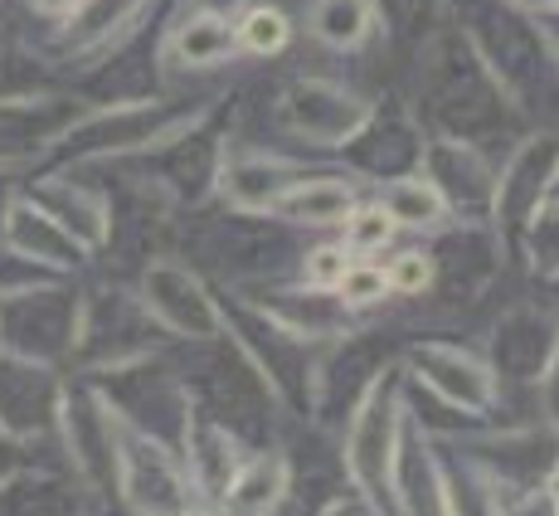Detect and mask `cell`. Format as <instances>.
I'll use <instances>...</instances> for the list:
<instances>
[{"label": "cell", "mask_w": 559, "mask_h": 516, "mask_svg": "<svg viewBox=\"0 0 559 516\" xmlns=\"http://www.w3.org/2000/svg\"><path fill=\"white\" fill-rule=\"evenodd\" d=\"M374 107L356 98L350 89L341 83H326V79H302L283 93L277 103V122L287 127L293 137L302 142H317V146H341L350 137H360L370 127Z\"/></svg>", "instance_id": "1"}, {"label": "cell", "mask_w": 559, "mask_h": 516, "mask_svg": "<svg viewBox=\"0 0 559 516\" xmlns=\"http://www.w3.org/2000/svg\"><path fill=\"white\" fill-rule=\"evenodd\" d=\"M83 5H88V0H29V10H35L39 20H53V25H73V20L83 15Z\"/></svg>", "instance_id": "13"}, {"label": "cell", "mask_w": 559, "mask_h": 516, "mask_svg": "<svg viewBox=\"0 0 559 516\" xmlns=\"http://www.w3.org/2000/svg\"><path fill=\"white\" fill-rule=\"evenodd\" d=\"M394 234H400V220L390 214L380 196H356V206L341 220V239L356 258H374L380 249H390Z\"/></svg>", "instance_id": "8"}, {"label": "cell", "mask_w": 559, "mask_h": 516, "mask_svg": "<svg viewBox=\"0 0 559 516\" xmlns=\"http://www.w3.org/2000/svg\"><path fill=\"white\" fill-rule=\"evenodd\" d=\"M239 0H190V10H214V15H229Z\"/></svg>", "instance_id": "15"}, {"label": "cell", "mask_w": 559, "mask_h": 516, "mask_svg": "<svg viewBox=\"0 0 559 516\" xmlns=\"http://www.w3.org/2000/svg\"><path fill=\"white\" fill-rule=\"evenodd\" d=\"M380 5L374 0H311L307 5V35L331 54H350L374 35Z\"/></svg>", "instance_id": "5"}, {"label": "cell", "mask_w": 559, "mask_h": 516, "mask_svg": "<svg viewBox=\"0 0 559 516\" xmlns=\"http://www.w3.org/2000/svg\"><path fill=\"white\" fill-rule=\"evenodd\" d=\"M297 176H307V171L293 166V161L249 152V156H239V161H229V166H224V196H229L239 210H267V214H273L277 196H283Z\"/></svg>", "instance_id": "4"}, {"label": "cell", "mask_w": 559, "mask_h": 516, "mask_svg": "<svg viewBox=\"0 0 559 516\" xmlns=\"http://www.w3.org/2000/svg\"><path fill=\"white\" fill-rule=\"evenodd\" d=\"M336 297L346 303V312H365V307L384 303V297H390V273H384V263L356 258V263L346 268V278L336 283Z\"/></svg>", "instance_id": "9"}, {"label": "cell", "mask_w": 559, "mask_h": 516, "mask_svg": "<svg viewBox=\"0 0 559 516\" xmlns=\"http://www.w3.org/2000/svg\"><path fill=\"white\" fill-rule=\"evenodd\" d=\"M350 263H356V254L346 249V239H321L302 254V278L317 293H336V283L346 278Z\"/></svg>", "instance_id": "10"}, {"label": "cell", "mask_w": 559, "mask_h": 516, "mask_svg": "<svg viewBox=\"0 0 559 516\" xmlns=\"http://www.w3.org/2000/svg\"><path fill=\"white\" fill-rule=\"evenodd\" d=\"M195 516H210V512H195Z\"/></svg>", "instance_id": "16"}, {"label": "cell", "mask_w": 559, "mask_h": 516, "mask_svg": "<svg viewBox=\"0 0 559 516\" xmlns=\"http://www.w3.org/2000/svg\"><path fill=\"white\" fill-rule=\"evenodd\" d=\"M380 200L390 206V214L400 220V230H443L448 214H453V206L443 200V190L433 186V180L418 171V176H390L380 186Z\"/></svg>", "instance_id": "6"}, {"label": "cell", "mask_w": 559, "mask_h": 516, "mask_svg": "<svg viewBox=\"0 0 559 516\" xmlns=\"http://www.w3.org/2000/svg\"><path fill=\"white\" fill-rule=\"evenodd\" d=\"M540 214H535V263L545 268H559V200H550V206H535Z\"/></svg>", "instance_id": "12"}, {"label": "cell", "mask_w": 559, "mask_h": 516, "mask_svg": "<svg viewBox=\"0 0 559 516\" xmlns=\"http://www.w3.org/2000/svg\"><path fill=\"white\" fill-rule=\"evenodd\" d=\"M507 5L525 10V15H559V0H507Z\"/></svg>", "instance_id": "14"}, {"label": "cell", "mask_w": 559, "mask_h": 516, "mask_svg": "<svg viewBox=\"0 0 559 516\" xmlns=\"http://www.w3.org/2000/svg\"><path fill=\"white\" fill-rule=\"evenodd\" d=\"M234 39H239V54H249V59H277L297 39V30L283 5L258 0V5H243L234 15Z\"/></svg>", "instance_id": "7"}, {"label": "cell", "mask_w": 559, "mask_h": 516, "mask_svg": "<svg viewBox=\"0 0 559 516\" xmlns=\"http://www.w3.org/2000/svg\"><path fill=\"white\" fill-rule=\"evenodd\" d=\"M384 273H390V293L418 297V293H428V288H433L438 263H433V254H428V249H400V254H390Z\"/></svg>", "instance_id": "11"}, {"label": "cell", "mask_w": 559, "mask_h": 516, "mask_svg": "<svg viewBox=\"0 0 559 516\" xmlns=\"http://www.w3.org/2000/svg\"><path fill=\"white\" fill-rule=\"evenodd\" d=\"M239 59V39H234V20L214 15V10H190L176 20V30L166 35V63L170 69H219V63Z\"/></svg>", "instance_id": "2"}, {"label": "cell", "mask_w": 559, "mask_h": 516, "mask_svg": "<svg viewBox=\"0 0 559 516\" xmlns=\"http://www.w3.org/2000/svg\"><path fill=\"white\" fill-rule=\"evenodd\" d=\"M356 206V186L346 176H297L293 186L277 196L273 214L287 224H311V230H331L346 220V210Z\"/></svg>", "instance_id": "3"}]
</instances>
